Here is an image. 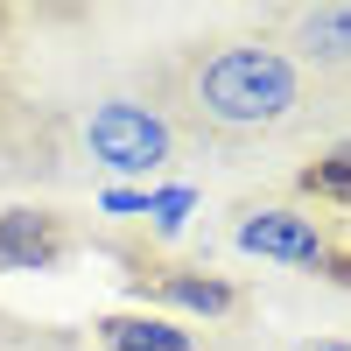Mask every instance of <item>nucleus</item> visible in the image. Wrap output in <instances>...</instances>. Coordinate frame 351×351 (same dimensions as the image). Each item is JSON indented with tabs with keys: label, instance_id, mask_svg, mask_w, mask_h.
I'll list each match as a JSON object with an SVG mask.
<instances>
[{
	"label": "nucleus",
	"instance_id": "2",
	"mask_svg": "<svg viewBox=\"0 0 351 351\" xmlns=\"http://www.w3.org/2000/svg\"><path fill=\"white\" fill-rule=\"evenodd\" d=\"M84 155L112 176H155L176 155V127L148 99H99L84 112Z\"/></svg>",
	"mask_w": 351,
	"mask_h": 351
},
{
	"label": "nucleus",
	"instance_id": "7",
	"mask_svg": "<svg viewBox=\"0 0 351 351\" xmlns=\"http://www.w3.org/2000/svg\"><path fill=\"white\" fill-rule=\"evenodd\" d=\"M99 337H106V351H197L190 330H176L169 316H106Z\"/></svg>",
	"mask_w": 351,
	"mask_h": 351
},
{
	"label": "nucleus",
	"instance_id": "3",
	"mask_svg": "<svg viewBox=\"0 0 351 351\" xmlns=\"http://www.w3.org/2000/svg\"><path fill=\"white\" fill-rule=\"evenodd\" d=\"M281 49L295 56V71L316 84V99L324 92L351 99V8H295Z\"/></svg>",
	"mask_w": 351,
	"mask_h": 351
},
{
	"label": "nucleus",
	"instance_id": "8",
	"mask_svg": "<svg viewBox=\"0 0 351 351\" xmlns=\"http://www.w3.org/2000/svg\"><path fill=\"white\" fill-rule=\"evenodd\" d=\"M302 190L324 197V204H351V148H337V155H324L316 169H302Z\"/></svg>",
	"mask_w": 351,
	"mask_h": 351
},
{
	"label": "nucleus",
	"instance_id": "5",
	"mask_svg": "<svg viewBox=\"0 0 351 351\" xmlns=\"http://www.w3.org/2000/svg\"><path fill=\"white\" fill-rule=\"evenodd\" d=\"M56 260H64V225L49 211H0V267L43 274Z\"/></svg>",
	"mask_w": 351,
	"mask_h": 351
},
{
	"label": "nucleus",
	"instance_id": "1",
	"mask_svg": "<svg viewBox=\"0 0 351 351\" xmlns=\"http://www.w3.org/2000/svg\"><path fill=\"white\" fill-rule=\"evenodd\" d=\"M162 120L176 134H197L211 148H260L295 134L316 112V84L295 71V56L260 36L183 43L162 71Z\"/></svg>",
	"mask_w": 351,
	"mask_h": 351
},
{
	"label": "nucleus",
	"instance_id": "9",
	"mask_svg": "<svg viewBox=\"0 0 351 351\" xmlns=\"http://www.w3.org/2000/svg\"><path fill=\"white\" fill-rule=\"evenodd\" d=\"M190 211H197V190L190 183H169V190H148V211H141V218H155V232H183Z\"/></svg>",
	"mask_w": 351,
	"mask_h": 351
},
{
	"label": "nucleus",
	"instance_id": "4",
	"mask_svg": "<svg viewBox=\"0 0 351 351\" xmlns=\"http://www.w3.org/2000/svg\"><path fill=\"white\" fill-rule=\"evenodd\" d=\"M239 253H260V260H281V267H330V232L324 218L309 211H288V204H267V211H246L239 218Z\"/></svg>",
	"mask_w": 351,
	"mask_h": 351
},
{
	"label": "nucleus",
	"instance_id": "10",
	"mask_svg": "<svg viewBox=\"0 0 351 351\" xmlns=\"http://www.w3.org/2000/svg\"><path fill=\"white\" fill-rule=\"evenodd\" d=\"M99 204H106V211H120V218H127V211H148V190H127V183H112V190H106Z\"/></svg>",
	"mask_w": 351,
	"mask_h": 351
},
{
	"label": "nucleus",
	"instance_id": "6",
	"mask_svg": "<svg viewBox=\"0 0 351 351\" xmlns=\"http://www.w3.org/2000/svg\"><path fill=\"white\" fill-rule=\"evenodd\" d=\"M141 295H155V302H169V309H190V316H232V288L218 281V274H197V267H169V274H155Z\"/></svg>",
	"mask_w": 351,
	"mask_h": 351
},
{
	"label": "nucleus",
	"instance_id": "11",
	"mask_svg": "<svg viewBox=\"0 0 351 351\" xmlns=\"http://www.w3.org/2000/svg\"><path fill=\"white\" fill-rule=\"evenodd\" d=\"M330 274H337V281H351V253H330Z\"/></svg>",
	"mask_w": 351,
	"mask_h": 351
},
{
	"label": "nucleus",
	"instance_id": "12",
	"mask_svg": "<svg viewBox=\"0 0 351 351\" xmlns=\"http://www.w3.org/2000/svg\"><path fill=\"white\" fill-rule=\"evenodd\" d=\"M309 351H351V337H330V344H309Z\"/></svg>",
	"mask_w": 351,
	"mask_h": 351
}]
</instances>
